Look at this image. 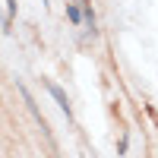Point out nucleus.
Listing matches in <instances>:
<instances>
[{"label":"nucleus","instance_id":"obj_1","mask_svg":"<svg viewBox=\"0 0 158 158\" xmlns=\"http://www.w3.org/2000/svg\"><path fill=\"white\" fill-rule=\"evenodd\" d=\"M16 89H19V95H22V101H25V108H29V114L35 117V123L41 127V133H44V139H48V146H51V152H57V142H54V136H51V130H48V120H44V114H41V108L35 104V98H32V92L25 89V82H16Z\"/></svg>","mask_w":158,"mask_h":158},{"label":"nucleus","instance_id":"obj_2","mask_svg":"<svg viewBox=\"0 0 158 158\" xmlns=\"http://www.w3.org/2000/svg\"><path fill=\"white\" fill-rule=\"evenodd\" d=\"M44 89L51 92V98H54V101H57V108H60L63 114H67V120H70V117H73V111H70V98H67V95H63V89H60L57 82H51V79H44Z\"/></svg>","mask_w":158,"mask_h":158},{"label":"nucleus","instance_id":"obj_3","mask_svg":"<svg viewBox=\"0 0 158 158\" xmlns=\"http://www.w3.org/2000/svg\"><path fill=\"white\" fill-rule=\"evenodd\" d=\"M67 16H70L73 25H79V22H82V10H79L76 3H67Z\"/></svg>","mask_w":158,"mask_h":158},{"label":"nucleus","instance_id":"obj_4","mask_svg":"<svg viewBox=\"0 0 158 158\" xmlns=\"http://www.w3.org/2000/svg\"><path fill=\"white\" fill-rule=\"evenodd\" d=\"M6 10H10V16L16 13V0H6Z\"/></svg>","mask_w":158,"mask_h":158},{"label":"nucleus","instance_id":"obj_5","mask_svg":"<svg viewBox=\"0 0 158 158\" xmlns=\"http://www.w3.org/2000/svg\"><path fill=\"white\" fill-rule=\"evenodd\" d=\"M41 3H44V6H48V0H41Z\"/></svg>","mask_w":158,"mask_h":158}]
</instances>
